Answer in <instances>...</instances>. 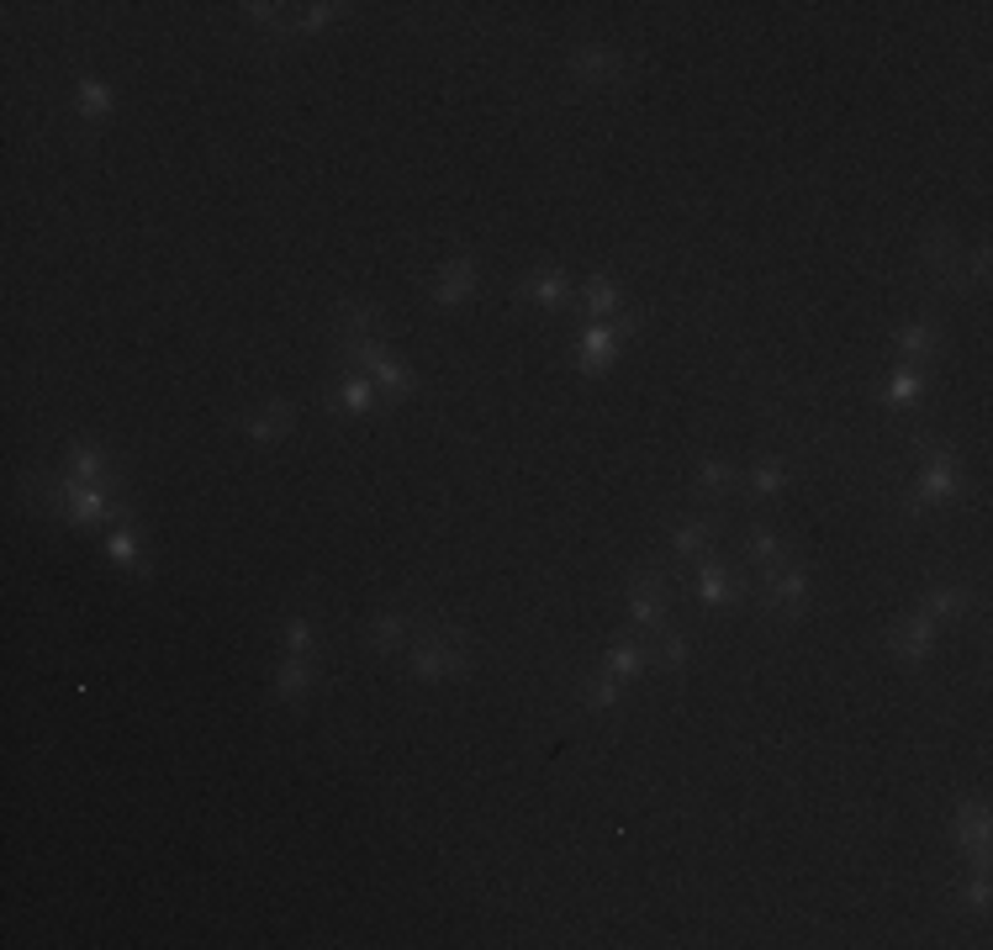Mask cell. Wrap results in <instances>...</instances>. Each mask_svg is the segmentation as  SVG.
Masks as SVG:
<instances>
[{
  "mask_svg": "<svg viewBox=\"0 0 993 950\" xmlns=\"http://www.w3.org/2000/svg\"><path fill=\"white\" fill-rule=\"evenodd\" d=\"M243 16H249L254 27H265V32H291L286 11H280V5H270V0H254V5H243Z\"/></svg>",
  "mask_w": 993,
  "mask_h": 950,
  "instance_id": "obj_32",
  "label": "cell"
},
{
  "mask_svg": "<svg viewBox=\"0 0 993 950\" xmlns=\"http://www.w3.org/2000/svg\"><path fill=\"white\" fill-rule=\"evenodd\" d=\"M338 338H381V306L376 301H344L338 312Z\"/></svg>",
  "mask_w": 993,
  "mask_h": 950,
  "instance_id": "obj_18",
  "label": "cell"
},
{
  "mask_svg": "<svg viewBox=\"0 0 993 950\" xmlns=\"http://www.w3.org/2000/svg\"><path fill=\"white\" fill-rule=\"evenodd\" d=\"M688 654H693L688 634H677V628H661V660H666V665H671V671H688Z\"/></svg>",
  "mask_w": 993,
  "mask_h": 950,
  "instance_id": "obj_33",
  "label": "cell"
},
{
  "mask_svg": "<svg viewBox=\"0 0 993 950\" xmlns=\"http://www.w3.org/2000/svg\"><path fill=\"white\" fill-rule=\"evenodd\" d=\"M989 877H983V871H978V877H972V882H967L962 888V903L967 908H972V914H989Z\"/></svg>",
  "mask_w": 993,
  "mask_h": 950,
  "instance_id": "obj_35",
  "label": "cell"
},
{
  "mask_svg": "<svg viewBox=\"0 0 993 950\" xmlns=\"http://www.w3.org/2000/svg\"><path fill=\"white\" fill-rule=\"evenodd\" d=\"M312 639H317V634H312L307 618H286V624H280V645H286V654H312Z\"/></svg>",
  "mask_w": 993,
  "mask_h": 950,
  "instance_id": "obj_31",
  "label": "cell"
},
{
  "mask_svg": "<svg viewBox=\"0 0 993 950\" xmlns=\"http://www.w3.org/2000/svg\"><path fill=\"white\" fill-rule=\"evenodd\" d=\"M645 665H650V660H645V645H634V639H619L613 650L602 654V671H608V676H619L624 686H630Z\"/></svg>",
  "mask_w": 993,
  "mask_h": 950,
  "instance_id": "obj_20",
  "label": "cell"
},
{
  "mask_svg": "<svg viewBox=\"0 0 993 950\" xmlns=\"http://www.w3.org/2000/svg\"><path fill=\"white\" fill-rule=\"evenodd\" d=\"M708 538H714V529H708V518H693V523H682L677 534H671V555H708Z\"/></svg>",
  "mask_w": 993,
  "mask_h": 950,
  "instance_id": "obj_27",
  "label": "cell"
},
{
  "mask_svg": "<svg viewBox=\"0 0 993 950\" xmlns=\"http://www.w3.org/2000/svg\"><path fill=\"white\" fill-rule=\"evenodd\" d=\"M888 650L899 654L903 665H925V660L935 654V618H925L920 607L903 613L899 624L888 628Z\"/></svg>",
  "mask_w": 993,
  "mask_h": 950,
  "instance_id": "obj_6",
  "label": "cell"
},
{
  "mask_svg": "<svg viewBox=\"0 0 993 950\" xmlns=\"http://www.w3.org/2000/svg\"><path fill=\"white\" fill-rule=\"evenodd\" d=\"M951 845L962 856H972L978 866L989 861V813H983V802H962L951 813Z\"/></svg>",
  "mask_w": 993,
  "mask_h": 950,
  "instance_id": "obj_8",
  "label": "cell"
},
{
  "mask_svg": "<svg viewBox=\"0 0 993 950\" xmlns=\"http://www.w3.org/2000/svg\"><path fill=\"white\" fill-rule=\"evenodd\" d=\"M761 602L783 618H804L809 613V565H772L761 581Z\"/></svg>",
  "mask_w": 993,
  "mask_h": 950,
  "instance_id": "obj_3",
  "label": "cell"
},
{
  "mask_svg": "<svg viewBox=\"0 0 993 950\" xmlns=\"http://www.w3.org/2000/svg\"><path fill=\"white\" fill-rule=\"evenodd\" d=\"M291 428H297V413H291L286 402H270L259 417H249V422H243V439H249V444H280Z\"/></svg>",
  "mask_w": 993,
  "mask_h": 950,
  "instance_id": "obj_13",
  "label": "cell"
},
{
  "mask_svg": "<svg viewBox=\"0 0 993 950\" xmlns=\"http://www.w3.org/2000/svg\"><path fill=\"white\" fill-rule=\"evenodd\" d=\"M581 301H587V312L608 317V312H619V306H624V291H619L608 275H592V280H587V291H581Z\"/></svg>",
  "mask_w": 993,
  "mask_h": 950,
  "instance_id": "obj_28",
  "label": "cell"
},
{
  "mask_svg": "<svg viewBox=\"0 0 993 950\" xmlns=\"http://www.w3.org/2000/svg\"><path fill=\"white\" fill-rule=\"evenodd\" d=\"M365 375L381 386V396H386V402H402V396H413V391H418V375H413L402 359H392V355H381L376 364H370V370H365Z\"/></svg>",
  "mask_w": 993,
  "mask_h": 950,
  "instance_id": "obj_15",
  "label": "cell"
},
{
  "mask_svg": "<svg viewBox=\"0 0 993 950\" xmlns=\"http://www.w3.org/2000/svg\"><path fill=\"white\" fill-rule=\"evenodd\" d=\"M787 480H793L787 460H761V465H751V475H746L751 497H777V491H787Z\"/></svg>",
  "mask_w": 993,
  "mask_h": 950,
  "instance_id": "obj_24",
  "label": "cell"
},
{
  "mask_svg": "<svg viewBox=\"0 0 993 950\" xmlns=\"http://www.w3.org/2000/svg\"><path fill=\"white\" fill-rule=\"evenodd\" d=\"M106 555L117 565H132V570H143L149 576V565H143V555H138V538L127 534V529H112V538H106Z\"/></svg>",
  "mask_w": 993,
  "mask_h": 950,
  "instance_id": "obj_30",
  "label": "cell"
},
{
  "mask_svg": "<svg viewBox=\"0 0 993 950\" xmlns=\"http://www.w3.org/2000/svg\"><path fill=\"white\" fill-rule=\"evenodd\" d=\"M566 69H571V80H581V85H613L624 74V54L608 48V43H576Z\"/></svg>",
  "mask_w": 993,
  "mask_h": 950,
  "instance_id": "obj_7",
  "label": "cell"
},
{
  "mask_svg": "<svg viewBox=\"0 0 993 950\" xmlns=\"http://www.w3.org/2000/svg\"><path fill=\"white\" fill-rule=\"evenodd\" d=\"M746 555H751L755 565H766V570L793 560V555H787V544H783V534H772V529H751V534H746Z\"/></svg>",
  "mask_w": 993,
  "mask_h": 950,
  "instance_id": "obj_26",
  "label": "cell"
},
{
  "mask_svg": "<svg viewBox=\"0 0 993 950\" xmlns=\"http://www.w3.org/2000/svg\"><path fill=\"white\" fill-rule=\"evenodd\" d=\"M571 275L566 269H534L523 286H518V301H529V306H566L571 301Z\"/></svg>",
  "mask_w": 993,
  "mask_h": 950,
  "instance_id": "obj_11",
  "label": "cell"
},
{
  "mask_svg": "<svg viewBox=\"0 0 993 950\" xmlns=\"http://www.w3.org/2000/svg\"><path fill=\"white\" fill-rule=\"evenodd\" d=\"M697 491H703V497H729V491H735V471H729L724 460H703V465H697Z\"/></svg>",
  "mask_w": 993,
  "mask_h": 950,
  "instance_id": "obj_29",
  "label": "cell"
},
{
  "mask_svg": "<svg viewBox=\"0 0 993 950\" xmlns=\"http://www.w3.org/2000/svg\"><path fill=\"white\" fill-rule=\"evenodd\" d=\"M476 291V259L454 254L439 265V280H434V306H460V301Z\"/></svg>",
  "mask_w": 993,
  "mask_h": 950,
  "instance_id": "obj_9",
  "label": "cell"
},
{
  "mask_svg": "<svg viewBox=\"0 0 993 950\" xmlns=\"http://www.w3.org/2000/svg\"><path fill=\"white\" fill-rule=\"evenodd\" d=\"M708 560V555H703ZM697 602L708 607V613H729L735 607V581H729V570L719 560H708L697 570Z\"/></svg>",
  "mask_w": 993,
  "mask_h": 950,
  "instance_id": "obj_14",
  "label": "cell"
},
{
  "mask_svg": "<svg viewBox=\"0 0 993 950\" xmlns=\"http://www.w3.org/2000/svg\"><path fill=\"white\" fill-rule=\"evenodd\" d=\"M967 607H972V592H967V587H957V581L931 587V592L920 596V613H925V618H935V624H940V618H962Z\"/></svg>",
  "mask_w": 993,
  "mask_h": 950,
  "instance_id": "obj_17",
  "label": "cell"
},
{
  "mask_svg": "<svg viewBox=\"0 0 993 950\" xmlns=\"http://www.w3.org/2000/svg\"><path fill=\"white\" fill-rule=\"evenodd\" d=\"M317 686V660L312 654H286L275 671V703H301Z\"/></svg>",
  "mask_w": 993,
  "mask_h": 950,
  "instance_id": "obj_10",
  "label": "cell"
},
{
  "mask_svg": "<svg viewBox=\"0 0 993 950\" xmlns=\"http://www.w3.org/2000/svg\"><path fill=\"white\" fill-rule=\"evenodd\" d=\"M471 665V650H465V639L450 634V628H428L413 639V660H407V671L418 676V682H450Z\"/></svg>",
  "mask_w": 993,
  "mask_h": 950,
  "instance_id": "obj_2",
  "label": "cell"
},
{
  "mask_svg": "<svg viewBox=\"0 0 993 950\" xmlns=\"http://www.w3.org/2000/svg\"><path fill=\"white\" fill-rule=\"evenodd\" d=\"M338 11H344V5H323V0H317V5H307V11H301L291 27H297V32H323V27L338 22Z\"/></svg>",
  "mask_w": 993,
  "mask_h": 950,
  "instance_id": "obj_34",
  "label": "cell"
},
{
  "mask_svg": "<svg viewBox=\"0 0 993 950\" xmlns=\"http://www.w3.org/2000/svg\"><path fill=\"white\" fill-rule=\"evenodd\" d=\"M935 344H940V333H935L931 317H920V323L899 327V355H903V359H931V355H935Z\"/></svg>",
  "mask_w": 993,
  "mask_h": 950,
  "instance_id": "obj_25",
  "label": "cell"
},
{
  "mask_svg": "<svg viewBox=\"0 0 993 950\" xmlns=\"http://www.w3.org/2000/svg\"><path fill=\"white\" fill-rule=\"evenodd\" d=\"M951 497H962V454L951 444H925V460L914 475V491L903 497V512L920 518L931 502H951Z\"/></svg>",
  "mask_w": 993,
  "mask_h": 950,
  "instance_id": "obj_1",
  "label": "cell"
},
{
  "mask_svg": "<svg viewBox=\"0 0 993 950\" xmlns=\"http://www.w3.org/2000/svg\"><path fill=\"white\" fill-rule=\"evenodd\" d=\"M920 396H925V370L903 364L899 375L888 381V391H882V407H920Z\"/></svg>",
  "mask_w": 993,
  "mask_h": 950,
  "instance_id": "obj_23",
  "label": "cell"
},
{
  "mask_svg": "<svg viewBox=\"0 0 993 950\" xmlns=\"http://www.w3.org/2000/svg\"><path fill=\"white\" fill-rule=\"evenodd\" d=\"M69 475L74 480H95V486H106V475H112V454L95 444H74L69 449Z\"/></svg>",
  "mask_w": 993,
  "mask_h": 950,
  "instance_id": "obj_21",
  "label": "cell"
},
{
  "mask_svg": "<svg viewBox=\"0 0 993 950\" xmlns=\"http://www.w3.org/2000/svg\"><path fill=\"white\" fill-rule=\"evenodd\" d=\"M666 613H671V587H666L661 570H639L630 587V618L634 628H645V634H661L666 628Z\"/></svg>",
  "mask_w": 993,
  "mask_h": 950,
  "instance_id": "obj_4",
  "label": "cell"
},
{
  "mask_svg": "<svg viewBox=\"0 0 993 950\" xmlns=\"http://www.w3.org/2000/svg\"><path fill=\"white\" fill-rule=\"evenodd\" d=\"M74 112L80 117H112L117 112V90L106 85V80H80L74 85Z\"/></svg>",
  "mask_w": 993,
  "mask_h": 950,
  "instance_id": "obj_22",
  "label": "cell"
},
{
  "mask_svg": "<svg viewBox=\"0 0 993 950\" xmlns=\"http://www.w3.org/2000/svg\"><path fill=\"white\" fill-rule=\"evenodd\" d=\"M630 333H634V317H624V323L587 327V333L576 338V370H581V375H598V370H608V364L619 359V349L630 344Z\"/></svg>",
  "mask_w": 993,
  "mask_h": 950,
  "instance_id": "obj_5",
  "label": "cell"
},
{
  "mask_svg": "<svg viewBox=\"0 0 993 950\" xmlns=\"http://www.w3.org/2000/svg\"><path fill=\"white\" fill-rule=\"evenodd\" d=\"M381 402H386V396H381V386H376L370 375H360V370H355V375H344V381L333 386V407H344L349 417L381 413Z\"/></svg>",
  "mask_w": 993,
  "mask_h": 950,
  "instance_id": "obj_12",
  "label": "cell"
},
{
  "mask_svg": "<svg viewBox=\"0 0 993 950\" xmlns=\"http://www.w3.org/2000/svg\"><path fill=\"white\" fill-rule=\"evenodd\" d=\"M576 703H581V708H592V712L619 708V703H624V682H619V676H608V671H598V676H587V682L576 686Z\"/></svg>",
  "mask_w": 993,
  "mask_h": 950,
  "instance_id": "obj_19",
  "label": "cell"
},
{
  "mask_svg": "<svg viewBox=\"0 0 993 950\" xmlns=\"http://www.w3.org/2000/svg\"><path fill=\"white\" fill-rule=\"evenodd\" d=\"M365 639H370L381 654H392V650H402V645H413V639H418V624H413L407 613H396V607H392V613H381V618L370 624Z\"/></svg>",
  "mask_w": 993,
  "mask_h": 950,
  "instance_id": "obj_16",
  "label": "cell"
}]
</instances>
